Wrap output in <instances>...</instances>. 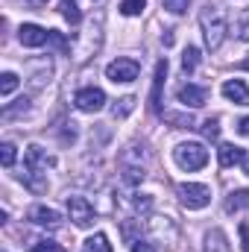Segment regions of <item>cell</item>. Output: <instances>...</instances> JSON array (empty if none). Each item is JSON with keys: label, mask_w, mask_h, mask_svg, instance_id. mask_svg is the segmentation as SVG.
Wrapping results in <instances>:
<instances>
[{"label": "cell", "mask_w": 249, "mask_h": 252, "mask_svg": "<svg viewBox=\"0 0 249 252\" xmlns=\"http://www.w3.org/2000/svg\"><path fill=\"white\" fill-rule=\"evenodd\" d=\"M53 164H56V158L47 150H41L38 144L27 147V153H24V182H27V188L41 193L47 188V170Z\"/></svg>", "instance_id": "1"}, {"label": "cell", "mask_w": 249, "mask_h": 252, "mask_svg": "<svg viewBox=\"0 0 249 252\" xmlns=\"http://www.w3.org/2000/svg\"><path fill=\"white\" fill-rule=\"evenodd\" d=\"M199 27H202V35H205V47L208 50H217L229 32V21H226V12L220 6H205L199 12Z\"/></svg>", "instance_id": "2"}, {"label": "cell", "mask_w": 249, "mask_h": 252, "mask_svg": "<svg viewBox=\"0 0 249 252\" xmlns=\"http://www.w3.org/2000/svg\"><path fill=\"white\" fill-rule=\"evenodd\" d=\"M173 161L187 170V173H193V170H202L205 164H208V150L199 144V141H185V144H179L176 150H173Z\"/></svg>", "instance_id": "3"}, {"label": "cell", "mask_w": 249, "mask_h": 252, "mask_svg": "<svg viewBox=\"0 0 249 252\" xmlns=\"http://www.w3.org/2000/svg\"><path fill=\"white\" fill-rule=\"evenodd\" d=\"M176 193H179V202L185 205L187 211H199V208H205L211 202V188L199 185V182H182L176 188Z\"/></svg>", "instance_id": "4"}, {"label": "cell", "mask_w": 249, "mask_h": 252, "mask_svg": "<svg viewBox=\"0 0 249 252\" xmlns=\"http://www.w3.org/2000/svg\"><path fill=\"white\" fill-rule=\"evenodd\" d=\"M100 41H103V18L97 15V21H91V27L79 35V41H76V59L79 62H85V59H91L97 50H100Z\"/></svg>", "instance_id": "5"}, {"label": "cell", "mask_w": 249, "mask_h": 252, "mask_svg": "<svg viewBox=\"0 0 249 252\" xmlns=\"http://www.w3.org/2000/svg\"><path fill=\"white\" fill-rule=\"evenodd\" d=\"M73 106H76L79 112L94 115V112H100V109L106 106V91H103V88H94V85L79 88V91L73 94Z\"/></svg>", "instance_id": "6"}, {"label": "cell", "mask_w": 249, "mask_h": 252, "mask_svg": "<svg viewBox=\"0 0 249 252\" xmlns=\"http://www.w3.org/2000/svg\"><path fill=\"white\" fill-rule=\"evenodd\" d=\"M141 73V64L135 59H115V62L106 64V76L112 82H135Z\"/></svg>", "instance_id": "7"}, {"label": "cell", "mask_w": 249, "mask_h": 252, "mask_svg": "<svg viewBox=\"0 0 249 252\" xmlns=\"http://www.w3.org/2000/svg\"><path fill=\"white\" fill-rule=\"evenodd\" d=\"M67 214L79 229H88L94 223V205L85 196H67Z\"/></svg>", "instance_id": "8"}, {"label": "cell", "mask_w": 249, "mask_h": 252, "mask_svg": "<svg viewBox=\"0 0 249 252\" xmlns=\"http://www.w3.org/2000/svg\"><path fill=\"white\" fill-rule=\"evenodd\" d=\"M176 97H179V103H182L185 109H199V106H205V100H208V88L193 85V82H185V85L176 88Z\"/></svg>", "instance_id": "9"}, {"label": "cell", "mask_w": 249, "mask_h": 252, "mask_svg": "<svg viewBox=\"0 0 249 252\" xmlns=\"http://www.w3.org/2000/svg\"><path fill=\"white\" fill-rule=\"evenodd\" d=\"M18 41H21L24 47H41V44L50 41V30H44V27H38V24H24V27L18 30Z\"/></svg>", "instance_id": "10"}, {"label": "cell", "mask_w": 249, "mask_h": 252, "mask_svg": "<svg viewBox=\"0 0 249 252\" xmlns=\"http://www.w3.org/2000/svg\"><path fill=\"white\" fill-rule=\"evenodd\" d=\"M30 220L35 226H44V229H59L62 226V214L56 208H47V205H32L30 208Z\"/></svg>", "instance_id": "11"}, {"label": "cell", "mask_w": 249, "mask_h": 252, "mask_svg": "<svg viewBox=\"0 0 249 252\" xmlns=\"http://www.w3.org/2000/svg\"><path fill=\"white\" fill-rule=\"evenodd\" d=\"M223 97L229 100V103H235V106H249V88L244 79H226L223 82Z\"/></svg>", "instance_id": "12"}, {"label": "cell", "mask_w": 249, "mask_h": 252, "mask_svg": "<svg viewBox=\"0 0 249 252\" xmlns=\"http://www.w3.org/2000/svg\"><path fill=\"white\" fill-rule=\"evenodd\" d=\"M164 76H167V59L156 64V79H153V94H150L153 112H158V115H161V88H164Z\"/></svg>", "instance_id": "13"}, {"label": "cell", "mask_w": 249, "mask_h": 252, "mask_svg": "<svg viewBox=\"0 0 249 252\" xmlns=\"http://www.w3.org/2000/svg\"><path fill=\"white\" fill-rule=\"evenodd\" d=\"M217 158H220V167H235V164H244L247 153L244 147H235V144H223L217 150Z\"/></svg>", "instance_id": "14"}, {"label": "cell", "mask_w": 249, "mask_h": 252, "mask_svg": "<svg viewBox=\"0 0 249 252\" xmlns=\"http://www.w3.org/2000/svg\"><path fill=\"white\" fill-rule=\"evenodd\" d=\"M247 208H249V190L247 188H238L226 196V211L229 214H238V211H247Z\"/></svg>", "instance_id": "15"}, {"label": "cell", "mask_w": 249, "mask_h": 252, "mask_svg": "<svg viewBox=\"0 0 249 252\" xmlns=\"http://www.w3.org/2000/svg\"><path fill=\"white\" fill-rule=\"evenodd\" d=\"M205 252H229V244H226V235L220 229H211L205 235Z\"/></svg>", "instance_id": "16"}, {"label": "cell", "mask_w": 249, "mask_h": 252, "mask_svg": "<svg viewBox=\"0 0 249 252\" xmlns=\"http://www.w3.org/2000/svg\"><path fill=\"white\" fill-rule=\"evenodd\" d=\"M82 252H112V244H109V238H106L103 232H97V235H91V238L85 241Z\"/></svg>", "instance_id": "17"}, {"label": "cell", "mask_w": 249, "mask_h": 252, "mask_svg": "<svg viewBox=\"0 0 249 252\" xmlns=\"http://www.w3.org/2000/svg\"><path fill=\"white\" fill-rule=\"evenodd\" d=\"M59 12H62V18L67 21V24H79L82 21V12H79V6H76V0H62L59 3Z\"/></svg>", "instance_id": "18"}, {"label": "cell", "mask_w": 249, "mask_h": 252, "mask_svg": "<svg viewBox=\"0 0 249 252\" xmlns=\"http://www.w3.org/2000/svg\"><path fill=\"white\" fill-rule=\"evenodd\" d=\"M124 179L129 185H141V182L147 179V173H144V167H138V164H124Z\"/></svg>", "instance_id": "19"}, {"label": "cell", "mask_w": 249, "mask_h": 252, "mask_svg": "<svg viewBox=\"0 0 249 252\" xmlns=\"http://www.w3.org/2000/svg\"><path fill=\"white\" fill-rule=\"evenodd\" d=\"M196 64H199V50L196 47H185V53H182V70L185 73H193Z\"/></svg>", "instance_id": "20"}, {"label": "cell", "mask_w": 249, "mask_h": 252, "mask_svg": "<svg viewBox=\"0 0 249 252\" xmlns=\"http://www.w3.org/2000/svg\"><path fill=\"white\" fill-rule=\"evenodd\" d=\"M161 115H164L167 124H173L176 129H190L193 126V118L190 115H176V112H161Z\"/></svg>", "instance_id": "21"}, {"label": "cell", "mask_w": 249, "mask_h": 252, "mask_svg": "<svg viewBox=\"0 0 249 252\" xmlns=\"http://www.w3.org/2000/svg\"><path fill=\"white\" fill-rule=\"evenodd\" d=\"M235 35H238L241 41H249V9L241 12V18H238V24H235Z\"/></svg>", "instance_id": "22"}, {"label": "cell", "mask_w": 249, "mask_h": 252, "mask_svg": "<svg viewBox=\"0 0 249 252\" xmlns=\"http://www.w3.org/2000/svg\"><path fill=\"white\" fill-rule=\"evenodd\" d=\"M15 88H18V76H15L12 70H6V73L0 76V94H3V97H9Z\"/></svg>", "instance_id": "23"}, {"label": "cell", "mask_w": 249, "mask_h": 252, "mask_svg": "<svg viewBox=\"0 0 249 252\" xmlns=\"http://www.w3.org/2000/svg\"><path fill=\"white\" fill-rule=\"evenodd\" d=\"M132 109H135V97H124V100H118V103H115L112 115H115V118H126Z\"/></svg>", "instance_id": "24"}, {"label": "cell", "mask_w": 249, "mask_h": 252, "mask_svg": "<svg viewBox=\"0 0 249 252\" xmlns=\"http://www.w3.org/2000/svg\"><path fill=\"white\" fill-rule=\"evenodd\" d=\"M144 6H147V0H124V3H121V12L132 18V15H141Z\"/></svg>", "instance_id": "25"}, {"label": "cell", "mask_w": 249, "mask_h": 252, "mask_svg": "<svg viewBox=\"0 0 249 252\" xmlns=\"http://www.w3.org/2000/svg\"><path fill=\"white\" fill-rule=\"evenodd\" d=\"M15 156H18V153H15V144H3V147H0V164H3V167H12V164H15Z\"/></svg>", "instance_id": "26"}, {"label": "cell", "mask_w": 249, "mask_h": 252, "mask_svg": "<svg viewBox=\"0 0 249 252\" xmlns=\"http://www.w3.org/2000/svg\"><path fill=\"white\" fill-rule=\"evenodd\" d=\"M30 252H64L62 244H56V241H38V244H32Z\"/></svg>", "instance_id": "27"}, {"label": "cell", "mask_w": 249, "mask_h": 252, "mask_svg": "<svg viewBox=\"0 0 249 252\" xmlns=\"http://www.w3.org/2000/svg\"><path fill=\"white\" fill-rule=\"evenodd\" d=\"M202 135H205V138H211V141H214V138H220V121H217V118H208V121L202 124Z\"/></svg>", "instance_id": "28"}, {"label": "cell", "mask_w": 249, "mask_h": 252, "mask_svg": "<svg viewBox=\"0 0 249 252\" xmlns=\"http://www.w3.org/2000/svg\"><path fill=\"white\" fill-rule=\"evenodd\" d=\"M161 3H164V9H167V12L182 15V12L187 9V3H190V0H161Z\"/></svg>", "instance_id": "29"}, {"label": "cell", "mask_w": 249, "mask_h": 252, "mask_svg": "<svg viewBox=\"0 0 249 252\" xmlns=\"http://www.w3.org/2000/svg\"><path fill=\"white\" fill-rule=\"evenodd\" d=\"M27 103H30V100H27V97H21V100H18V106H6V109H3V118H15L18 112H27V109H30Z\"/></svg>", "instance_id": "30"}, {"label": "cell", "mask_w": 249, "mask_h": 252, "mask_svg": "<svg viewBox=\"0 0 249 252\" xmlns=\"http://www.w3.org/2000/svg\"><path fill=\"white\" fill-rule=\"evenodd\" d=\"M129 250H132V252H156V247H153L150 241H141V238H138V241H135Z\"/></svg>", "instance_id": "31"}, {"label": "cell", "mask_w": 249, "mask_h": 252, "mask_svg": "<svg viewBox=\"0 0 249 252\" xmlns=\"http://www.w3.org/2000/svg\"><path fill=\"white\" fill-rule=\"evenodd\" d=\"M50 44H53L56 50H64V47H67V41H64V38L59 35V32H56V30H50Z\"/></svg>", "instance_id": "32"}, {"label": "cell", "mask_w": 249, "mask_h": 252, "mask_svg": "<svg viewBox=\"0 0 249 252\" xmlns=\"http://www.w3.org/2000/svg\"><path fill=\"white\" fill-rule=\"evenodd\" d=\"M241 250L249 252V226L247 223H241Z\"/></svg>", "instance_id": "33"}, {"label": "cell", "mask_w": 249, "mask_h": 252, "mask_svg": "<svg viewBox=\"0 0 249 252\" xmlns=\"http://www.w3.org/2000/svg\"><path fill=\"white\" fill-rule=\"evenodd\" d=\"M238 132H241V135H247V138H249V118H244V121H238Z\"/></svg>", "instance_id": "34"}, {"label": "cell", "mask_w": 249, "mask_h": 252, "mask_svg": "<svg viewBox=\"0 0 249 252\" xmlns=\"http://www.w3.org/2000/svg\"><path fill=\"white\" fill-rule=\"evenodd\" d=\"M30 9H41V6H47V0H24Z\"/></svg>", "instance_id": "35"}, {"label": "cell", "mask_w": 249, "mask_h": 252, "mask_svg": "<svg viewBox=\"0 0 249 252\" xmlns=\"http://www.w3.org/2000/svg\"><path fill=\"white\" fill-rule=\"evenodd\" d=\"M241 167H244V173H247V176H249V156H247V158H244V164H241Z\"/></svg>", "instance_id": "36"}, {"label": "cell", "mask_w": 249, "mask_h": 252, "mask_svg": "<svg viewBox=\"0 0 249 252\" xmlns=\"http://www.w3.org/2000/svg\"><path fill=\"white\" fill-rule=\"evenodd\" d=\"M244 67H247V70H249V59H244Z\"/></svg>", "instance_id": "37"}]
</instances>
